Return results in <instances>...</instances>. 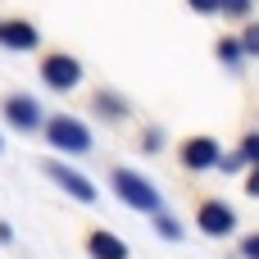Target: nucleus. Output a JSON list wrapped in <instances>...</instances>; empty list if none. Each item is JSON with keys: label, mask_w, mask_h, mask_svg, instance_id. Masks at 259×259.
Instances as JSON below:
<instances>
[{"label": "nucleus", "mask_w": 259, "mask_h": 259, "mask_svg": "<svg viewBox=\"0 0 259 259\" xmlns=\"http://www.w3.org/2000/svg\"><path fill=\"white\" fill-rule=\"evenodd\" d=\"M196 14H219V0H187Z\"/></svg>", "instance_id": "a211bd4d"}, {"label": "nucleus", "mask_w": 259, "mask_h": 259, "mask_svg": "<svg viewBox=\"0 0 259 259\" xmlns=\"http://www.w3.org/2000/svg\"><path fill=\"white\" fill-rule=\"evenodd\" d=\"M237 41H241V55H255V59H259V23H250Z\"/></svg>", "instance_id": "4468645a"}, {"label": "nucleus", "mask_w": 259, "mask_h": 259, "mask_svg": "<svg viewBox=\"0 0 259 259\" xmlns=\"http://www.w3.org/2000/svg\"><path fill=\"white\" fill-rule=\"evenodd\" d=\"M141 146H146V150H159V146H164V132H146Z\"/></svg>", "instance_id": "6ab92c4d"}, {"label": "nucleus", "mask_w": 259, "mask_h": 259, "mask_svg": "<svg viewBox=\"0 0 259 259\" xmlns=\"http://www.w3.org/2000/svg\"><path fill=\"white\" fill-rule=\"evenodd\" d=\"M219 141L214 137H187L182 141V150H178V159H182V168H191V173H205V168H214L219 164Z\"/></svg>", "instance_id": "423d86ee"}, {"label": "nucleus", "mask_w": 259, "mask_h": 259, "mask_svg": "<svg viewBox=\"0 0 259 259\" xmlns=\"http://www.w3.org/2000/svg\"><path fill=\"white\" fill-rule=\"evenodd\" d=\"M0 46L5 50H36L41 46V32L27 18H0Z\"/></svg>", "instance_id": "6e6552de"}, {"label": "nucleus", "mask_w": 259, "mask_h": 259, "mask_svg": "<svg viewBox=\"0 0 259 259\" xmlns=\"http://www.w3.org/2000/svg\"><path fill=\"white\" fill-rule=\"evenodd\" d=\"M109 182H114V191H118V200L127 205V209H141V214H164V196L141 178V173H132V168H114L109 173Z\"/></svg>", "instance_id": "f257e3e1"}, {"label": "nucleus", "mask_w": 259, "mask_h": 259, "mask_svg": "<svg viewBox=\"0 0 259 259\" xmlns=\"http://www.w3.org/2000/svg\"><path fill=\"white\" fill-rule=\"evenodd\" d=\"M41 173H46L50 182H59V187H64L73 200H87V205H96V187H91L82 173H73L68 164H55V159H46V164H41Z\"/></svg>", "instance_id": "0eeeda50"}, {"label": "nucleus", "mask_w": 259, "mask_h": 259, "mask_svg": "<svg viewBox=\"0 0 259 259\" xmlns=\"http://www.w3.org/2000/svg\"><path fill=\"white\" fill-rule=\"evenodd\" d=\"M9 241H14V228H9V223H0V246H9Z\"/></svg>", "instance_id": "412c9836"}, {"label": "nucleus", "mask_w": 259, "mask_h": 259, "mask_svg": "<svg viewBox=\"0 0 259 259\" xmlns=\"http://www.w3.org/2000/svg\"><path fill=\"white\" fill-rule=\"evenodd\" d=\"M46 137H50L55 150H68V155H87V150H91V132H87V123H77L73 114H55V118L46 123Z\"/></svg>", "instance_id": "7ed1b4c3"}, {"label": "nucleus", "mask_w": 259, "mask_h": 259, "mask_svg": "<svg viewBox=\"0 0 259 259\" xmlns=\"http://www.w3.org/2000/svg\"><path fill=\"white\" fill-rule=\"evenodd\" d=\"M196 223H200L205 237H232V232H237V214H232V205H223V200H200Z\"/></svg>", "instance_id": "20e7f679"}, {"label": "nucleus", "mask_w": 259, "mask_h": 259, "mask_svg": "<svg viewBox=\"0 0 259 259\" xmlns=\"http://www.w3.org/2000/svg\"><path fill=\"white\" fill-rule=\"evenodd\" d=\"M250 5H255V0H219V14H228V18H246Z\"/></svg>", "instance_id": "2eb2a0df"}, {"label": "nucleus", "mask_w": 259, "mask_h": 259, "mask_svg": "<svg viewBox=\"0 0 259 259\" xmlns=\"http://www.w3.org/2000/svg\"><path fill=\"white\" fill-rule=\"evenodd\" d=\"M246 196H255V200H259V168H250V178H246Z\"/></svg>", "instance_id": "aec40b11"}, {"label": "nucleus", "mask_w": 259, "mask_h": 259, "mask_svg": "<svg viewBox=\"0 0 259 259\" xmlns=\"http://www.w3.org/2000/svg\"><path fill=\"white\" fill-rule=\"evenodd\" d=\"M214 50H219V64H228V68H241V59H246L237 36H219V46H214Z\"/></svg>", "instance_id": "9b49d317"}, {"label": "nucleus", "mask_w": 259, "mask_h": 259, "mask_svg": "<svg viewBox=\"0 0 259 259\" xmlns=\"http://www.w3.org/2000/svg\"><path fill=\"white\" fill-rule=\"evenodd\" d=\"M91 105H96V114H100V118H127V100H123V96H114V91H105V87L91 96Z\"/></svg>", "instance_id": "9d476101"}, {"label": "nucleus", "mask_w": 259, "mask_h": 259, "mask_svg": "<svg viewBox=\"0 0 259 259\" xmlns=\"http://www.w3.org/2000/svg\"><path fill=\"white\" fill-rule=\"evenodd\" d=\"M150 219H155V232H159L164 241H182V228H178L168 214H150Z\"/></svg>", "instance_id": "ddd939ff"}, {"label": "nucleus", "mask_w": 259, "mask_h": 259, "mask_svg": "<svg viewBox=\"0 0 259 259\" xmlns=\"http://www.w3.org/2000/svg\"><path fill=\"white\" fill-rule=\"evenodd\" d=\"M241 259H259V232H250V237L241 241Z\"/></svg>", "instance_id": "f3484780"}, {"label": "nucleus", "mask_w": 259, "mask_h": 259, "mask_svg": "<svg viewBox=\"0 0 259 259\" xmlns=\"http://www.w3.org/2000/svg\"><path fill=\"white\" fill-rule=\"evenodd\" d=\"M214 168H219V173H228V178H232V173H241V168H246V159H241V155H237V150H232V155H219V164H214Z\"/></svg>", "instance_id": "dca6fc26"}, {"label": "nucleus", "mask_w": 259, "mask_h": 259, "mask_svg": "<svg viewBox=\"0 0 259 259\" xmlns=\"http://www.w3.org/2000/svg\"><path fill=\"white\" fill-rule=\"evenodd\" d=\"M87 255L91 259H127V246H123L109 228H96V232L87 237Z\"/></svg>", "instance_id": "1a4fd4ad"}, {"label": "nucleus", "mask_w": 259, "mask_h": 259, "mask_svg": "<svg viewBox=\"0 0 259 259\" xmlns=\"http://www.w3.org/2000/svg\"><path fill=\"white\" fill-rule=\"evenodd\" d=\"M41 82H46L50 91L68 96V91L82 87V64H77L73 55H64V50H50V55L41 59Z\"/></svg>", "instance_id": "f03ea898"}, {"label": "nucleus", "mask_w": 259, "mask_h": 259, "mask_svg": "<svg viewBox=\"0 0 259 259\" xmlns=\"http://www.w3.org/2000/svg\"><path fill=\"white\" fill-rule=\"evenodd\" d=\"M0 114H5V123H14L18 132H36L46 118H41V105L32 100V96H5L0 100Z\"/></svg>", "instance_id": "39448f33"}, {"label": "nucleus", "mask_w": 259, "mask_h": 259, "mask_svg": "<svg viewBox=\"0 0 259 259\" xmlns=\"http://www.w3.org/2000/svg\"><path fill=\"white\" fill-rule=\"evenodd\" d=\"M237 155H241L250 168H259V132H246V137H241V150H237Z\"/></svg>", "instance_id": "f8f14e48"}, {"label": "nucleus", "mask_w": 259, "mask_h": 259, "mask_svg": "<svg viewBox=\"0 0 259 259\" xmlns=\"http://www.w3.org/2000/svg\"><path fill=\"white\" fill-rule=\"evenodd\" d=\"M0 150H5V141H0Z\"/></svg>", "instance_id": "4be33fe9"}]
</instances>
